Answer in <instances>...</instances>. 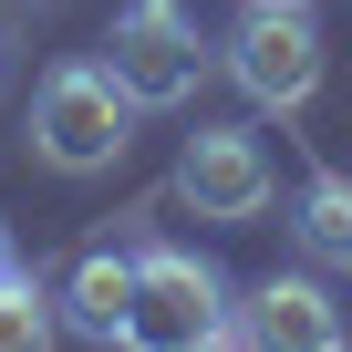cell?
Here are the masks:
<instances>
[{
	"label": "cell",
	"mask_w": 352,
	"mask_h": 352,
	"mask_svg": "<svg viewBox=\"0 0 352 352\" xmlns=\"http://www.w3.org/2000/svg\"><path fill=\"white\" fill-rule=\"evenodd\" d=\"M290 228H300V249H311V259H342V270H352V176H331V166H321L311 187H300V218H290Z\"/></svg>",
	"instance_id": "8"
},
{
	"label": "cell",
	"mask_w": 352,
	"mask_h": 352,
	"mask_svg": "<svg viewBox=\"0 0 352 352\" xmlns=\"http://www.w3.org/2000/svg\"><path fill=\"white\" fill-rule=\"evenodd\" d=\"M228 73L249 83V104L300 114L321 94V32H311V11H249L239 42H228Z\"/></svg>",
	"instance_id": "4"
},
{
	"label": "cell",
	"mask_w": 352,
	"mask_h": 352,
	"mask_svg": "<svg viewBox=\"0 0 352 352\" xmlns=\"http://www.w3.org/2000/svg\"><path fill=\"white\" fill-rule=\"evenodd\" d=\"M0 352H52V300L21 270H0Z\"/></svg>",
	"instance_id": "9"
},
{
	"label": "cell",
	"mask_w": 352,
	"mask_h": 352,
	"mask_svg": "<svg viewBox=\"0 0 352 352\" xmlns=\"http://www.w3.org/2000/svg\"><path fill=\"white\" fill-rule=\"evenodd\" d=\"M104 73L135 94V104H187L208 83V42L176 0H124L114 11V42H104Z\"/></svg>",
	"instance_id": "3"
},
{
	"label": "cell",
	"mask_w": 352,
	"mask_h": 352,
	"mask_svg": "<svg viewBox=\"0 0 352 352\" xmlns=\"http://www.w3.org/2000/svg\"><path fill=\"white\" fill-rule=\"evenodd\" d=\"M176 197L197 218H259L270 208V155L249 124H197L187 155H176Z\"/></svg>",
	"instance_id": "5"
},
{
	"label": "cell",
	"mask_w": 352,
	"mask_h": 352,
	"mask_svg": "<svg viewBox=\"0 0 352 352\" xmlns=\"http://www.w3.org/2000/svg\"><path fill=\"white\" fill-rule=\"evenodd\" d=\"M239 331H249V352H331V342H342L321 280H259V290L239 300Z\"/></svg>",
	"instance_id": "6"
},
{
	"label": "cell",
	"mask_w": 352,
	"mask_h": 352,
	"mask_svg": "<svg viewBox=\"0 0 352 352\" xmlns=\"http://www.w3.org/2000/svg\"><path fill=\"white\" fill-rule=\"evenodd\" d=\"M124 300H135V259H124V249H83L73 280H63V321L114 352V342H124Z\"/></svg>",
	"instance_id": "7"
},
{
	"label": "cell",
	"mask_w": 352,
	"mask_h": 352,
	"mask_svg": "<svg viewBox=\"0 0 352 352\" xmlns=\"http://www.w3.org/2000/svg\"><path fill=\"white\" fill-rule=\"evenodd\" d=\"M187 352H249V331L228 321V331H208V342H187Z\"/></svg>",
	"instance_id": "10"
},
{
	"label": "cell",
	"mask_w": 352,
	"mask_h": 352,
	"mask_svg": "<svg viewBox=\"0 0 352 352\" xmlns=\"http://www.w3.org/2000/svg\"><path fill=\"white\" fill-rule=\"evenodd\" d=\"M249 11H311V0H249Z\"/></svg>",
	"instance_id": "11"
},
{
	"label": "cell",
	"mask_w": 352,
	"mask_h": 352,
	"mask_svg": "<svg viewBox=\"0 0 352 352\" xmlns=\"http://www.w3.org/2000/svg\"><path fill=\"white\" fill-rule=\"evenodd\" d=\"M0 270H21V259H11V228H0Z\"/></svg>",
	"instance_id": "12"
},
{
	"label": "cell",
	"mask_w": 352,
	"mask_h": 352,
	"mask_svg": "<svg viewBox=\"0 0 352 352\" xmlns=\"http://www.w3.org/2000/svg\"><path fill=\"white\" fill-rule=\"evenodd\" d=\"M228 331V280L187 249H135V300H124V352H187Z\"/></svg>",
	"instance_id": "2"
},
{
	"label": "cell",
	"mask_w": 352,
	"mask_h": 352,
	"mask_svg": "<svg viewBox=\"0 0 352 352\" xmlns=\"http://www.w3.org/2000/svg\"><path fill=\"white\" fill-rule=\"evenodd\" d=\"M124 124H135V94L104 63H52L42 94H32V155L63 166V176H104L124 155Z\"/></svg>",
	"instance_id": "1"
},
{
	"label": "cell",
	"mask_w": 352,
	"mask_h": 352,
	"mask_svg": "<svg viewBox=\"0 0 352 352\" xmlns=\"http://www.w3.org/2000/svg\"><path fill=\"white\" fill-rule=\"evenodd\" d=\"M331 352H352V342H331Z\"/></svg>",
	"instance_id": "13"
}]
</instances>
